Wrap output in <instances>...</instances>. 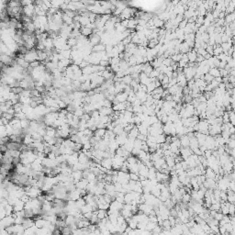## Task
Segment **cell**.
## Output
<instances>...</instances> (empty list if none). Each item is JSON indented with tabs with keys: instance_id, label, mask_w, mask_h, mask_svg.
I'll return each mask as SVG.
<instances>
[{
	"instance_id": "6da1fadb",
	"label": "cell",
	"mask_w": 235,
	"mask_h": 235,
	"mask_svg": "<svg viewBox=\"0 0 235 235\" xmlns=\"http://www.w3.org/2000/svg\"><path fill=\"white\" fill-rule=\"evenodd\" d=\"M111 159H112V169L117 170V171L121 169V166L124 164V162L126 161V159H124L123 157H121L119 155H117V154H115Z\"/></svg>"
},
{
	"instance_id": "7a4b0ae2",
	"label": "cell",
	"mask_w": 235,
	"mask_h": 235,
	"mask_svg": "<svg viewBox=\"0 0 235 235\" xmlns=\"http://www.w3.org/2000/svg\"><path fill=\"white\" fill-rule=\"evenodd\" d=\"M198 132H200L202 134H205V135H209V125L207 123L206 119L204 121H199L198 123Z\"/></svg>"
},
{
	"instance_id": "3957f363",
	"label": "cell",
	"mask_w": 235,
	"mask_h": 235,
	"mask_svg": "<svg viewBox=\"0 0 235 235\" xmlns=\"http://www.w3.org/2000/svg\"><path fill=\"white\" fill-rule=\"evenodd\" d=\"M88 42H89V43H90V45L93 47V46L96 45V44L101 42V37L96 33H92L90 36H89Z\"/></svg>"
},
{
	"instance_id": "277c9868",
	"label": "cell",
	"mask_w": 235,
	"mask_h": 235,
	"mask_svg": "<svg viewBox=\"0 0 235 235\" xmlns=\"http://www.w3.org/2000/svg\"><path fill=\"white\" fill-rule=\"evenodd\" d=\"M179 154H180V156L183 158V160H186L187 157H189L190 155L193 154V151L189 147H187V148H181L179 150Z\"/></svg>"
},
{
	"instance_id": "5b68a950",
	"label": "cell",
	"mask_w": 235,
	"mask_h": 235,
	"mask_svg": "<svg viewBox=\"0 0 235 235\" xmlns=\"http://www.w3.org/2000/svg\"><path fill=\"white\" fill-rule=\"evenodd\" d=\"M100 165L101 167L105 168L107 170L112 169V159L111 158H104L103 160L100 162Z\"/></svg>"
},
{
	"instance_id": "8992f818",
	"label": "cell",
	"mask_w": 235,
	"mask_h": 235,
	"mask_svg": "<svg viewBox=\"0 0 235 235\" xmlns=\"http://www.w3.org/2000/svg\"><path fill=\"white\" fill-rule=\"evenodd\" d=\"M187 58H188V62H196V60H197V56H198V53H197V50L194 49L192 51H189L187 53Z\"/></svg>"
},
{
	"instance_id": "52a82bcc",
	"label": "cell",
	"mask_w": 235,
	"mask_h": 235,
	"mask_svg": "<svg viewBox=\"0 0 235 235\" xmlns=\"http://www.w3.org/2000/svg\"><path fill=\"white\" fill-rule=\"evenodd\" d=\"M98 113H99L100 116H110L113 113V109L112 107H100L98 109Z\"/></svg>"
},
{
	"instance_id": "ba28073f",
	"label": "cell",
	"mask_w": 235,
	"mask_h": 235,
	"mask_svg": "<svg viewBox=\"0 0 235 235\" xmlns=\"http://www.w3.org/2000/svg\"><path fill=\"white\" fill-rule=\"evenodd\" d=\"M34 225H35V224H34V220H32V219H24L22 224H21V226H22L24 230L30 229V228H31L32 226H34Z\"/></svg>"
},
{
	"instance_id": "9c48e42d",
	"label": "cell",
	"mask_w": 235,
	"mask_h": 235,
	"mask_svg": "<svg viewBox=\"0 0 235 235\" xmlns=\"http://www.w3.org/2000/svg\"><path fill=\"white\" fill-rule=\"evenodd\" d=\"M128 96L129 95L127 94V93L121 92V93H119V94L117 95L116 98H115V99L119 102V103H123V102L127 101V99H128Z\"/></svg>"
},
{
	"instance_id": "30bf717a",
	"label": "cell",
	"mask_w": 235,
	"mask_h": 235,
	"mask_svg": "<svg viewBox=\"0 0 235 235\" xmlns=\"http://www.w3.org/2000/svg\"><path fill=\"white\" fill-rule=\"evenodd\" d=\"M138 135H139V130H138L137 127H134L133 129H132L131 130H130V132L128 133V139L129 140H136L138 137Z\"/></svg>"
},
{
	"instance_id": "8fae6325",
	"label": "cell",
	"mask_w": 235,
	"mask_h": 235,
	"mask_svg": "<svg viewBox=\"0 0 235 235\" xmlns=\"http://www.w3.org/2000/svg\"><path fill=\"white\" fill-rule=\"evenodd\" d=\"M105 50H106V45L103 43H98L92 47V51L93 53H96L105 51Z\"/></svg>"
},
{
	"instance_id": "7c38bea8",
	"label": "cell",
	"mask_w": 235,
	"mask_h": 235,
	"mask_svg": "<svg viewBox=\"0 0 235 235\" xmlns=\"http://www.w3.org/2000/svg\"><path fill=\"white\" fill-rule=\"evenodd\" d=\"M179 140H180V144H181V147H182V148H187V147H189L190 139L186 135H184V136H182V137H180Z\"/></svg>"
},
{
	"instance_id": "4fadbf2b",
	"label": "cell",
	"mask_w": 235,
	"mask_h": 235,
	"mask_svg": "<svg viewBox=\"0 0 235 235\" xmlns=\"http://www.w3.org/2000/svg\"><path fill=\"white\" fill-rule=\"evenodd\" d=\"M204 175H205L206 179H214L215 177H216L215 172L213 171L212 169H210L209 167H207V169H205V174H204Z\"/></svg>"
},
{
	"instance_id": "5bb4252c",
	"label": "cell",
	"mask_w": 235,
	"mask_h": 235,
	"mask_svg": "<svg viewBox=\"0 0 235 235\" xmlns=\"http://www.w3.org/2000/svg\"><path fill=\"white\" fill-rule=\"evenodd\" d=\"M95 214L96 215V217L98 218V220H101L105 218H107V210H103V209H98L96 211H95Z\"/></svg>"
},
{
	"instance_id": "9a60e30c",
	"label": "cell",
	"mask_w": 235,
	"mask_h": 235,
	"mask_svg": "<svg viewBox=\"0 0 235 235\" xmlns=\"http://www.w3.org/2000/svg\"><path fill=\"white\" fill-rule=\"evenodd\" d=\"M189 51H191V49L188 47V45L186 43V42H181V43L179 44V51H180L182 54L187 53Z\"/></svg>"
},
{
	"instance_id": "2e32d148",
	"label": "cell",
	"mask_w": 235,
	"mask_h": 235,
	"mask_svg": "<svg viewBox=\"0 0 235 235\" xmlns=\"http://www.w3.org/2000/svg\"><path fill=\"white\" fill-rule=\"evenodd\" d=\"M227 201L231 204H234L235 202V194L233 191L231 190H227Z\"/></svg>"
},
{
	"instance_id": "e0dca14e",
	"label": "cell",
	"mask_w": 235,
	"mask_h": 235,
	"mask_svg": "<svg viewBox=\"0 0 235 235\" xmlns=\"http://www.w3.org/2000/svg\"><path fill=\"white\" fill-rule=\"evenodd\" d=\"M234 19H235L234 12L231 13V14H228V15H226L225 18H224V20H225V26H227V24L229 25L230 23H231V22H234Z\"/></svg>"
},
{
	"instance_id": "ac0fdd59",
	"label": "cell",
	"mask_w": 235,
	"mask_h": 235,
	"mask_svg": "<svg viewBox=\"0 0 235 235\" xmlns=\"http://www.w3.org/2000/svg\"><path fill=\"white\" fill-rule=\"evenodd\" d=\"M80 33H81V35L85 36V37H87V36H90L91 34L93 33V30H91V28H87V27H81V28L79 30Z\"/></svg>"
},
{
	"instance_id": "d6986e66",
	"label": "cell",
	"mask_w": 235,
	"mask_h": 235,
	"mask_svg": "<svg viewBox=\"0 0 235 235\" xmlns=\"http://www.w3.org/2000/svg\"><path fill=\"white\" fill-rule=\"evenodd\" d=\"M136 127H137L138 130H139V134H142V135L148 136V128H147V127L143 126L141 123L139 125H137Z\"/></svg>"
},
{
	"instance_id": "ffe728a7",
	"label": "cell",
	"mask_w": 235,
	"mask_h": 235,
	"mask_svg": "<svg viewBox=\"0 0 235 235\" xmlns=\"http://www.w3.org/2000/svg\"><path fill=\"white\" fill-rule=\"evenodd\" d=\"M150 194L153 196V197H155V198H159L160 195H161V191H160V189L157 187V186H152V187L151 188Z\"/></svg>"
},
{
	"instance_id": "44dd1931",
	"label": "cell",
	"mask_w": 235,
	"mask_h": 235,
	"mask_svg": "<svg viewBox=\"0 0 235 235\" xmlns=\"http://www.w3.org/2000/svg\"><path fill=\"white\" fill-rule=\"evenodd\" d=\"M119 213H121V215L125 219V220H127V219H130V218H131V217H132L131 211L127 210V209H121V210L119 211Z\"/></svg>"
},
{
	"instance_id": "7402d4cb",
	"label": "cell",
	"mask_w": 235,
	"mask_h": 235,
	"mask_svg": "<svg viewBox=\"0 0 235 235\" xmlns=\"http://www.w3.org/2000/svg\"><path fill=\"white\" fill-rule=\"evenodd\" d=\"M209 73L213 77V78H217V77H220V71H219V68H210L209 71Z\"/></svg>"
},
{
	"instance_id": "603a6c76",
	"label": "cell",
	"mask_w": 235,
	"mask_h": 235,
	"mask_svg": "<svg viewBox=\"0 0 235 235\" xmlns=\"http://www.w3.org/2000/svg\"><path fill=\"white\" fill-rule=\"evenodd\" d=\"M208 183V186H209V189L214 190L217 188V182L214 180V179H206Z\"/></svg>"
},
{
	"instance_id": "cb8c5ba5",
	"label": "cell",
	"mask_w": 235,
	"mask_h": 235,
	"mask_svg": "<svg viewBox=\"0 0 235 235\" xmlns=\"http://www.w3.org/2000/svg\"><path fill=\"white\" fill-rule=\"evenodd\" d=\"M113 133L115 134V135H119V134H121L122 132H124V129H123V127H121V125H117V126H115L114 128H113Z\"/></svg>"
},
{
	"instance_id": "d4e9b609",
	"label": "cell",
	"mask_w": 235,
	"mask_h": 235,
	"mask_svg": "<svg viewBox=\"0 0 235 235\" xmlns=\"http://www.w3.org/2000/svg\"><path fill=\"white\" fill-rule=\"evenodd\" d=\"M128 169L129 171H130V173H132V174H137L139 173V167H138V164L137 163L134 164H130V165H128Z\"/></svg>"
},
{
	"instance_id": "484cf974",
	"label": "cell",
	"mask_w": 235,
	"mask_h": 235,
	"mask_svg": "<svg viewBox=\"0 0 235 235\" xmlns=\"http://www.w3.org/2000/svg\"><path fill=\"white\" fill-rule=\"evenodd\" d=\"M155 138H156V143H157V144L161 145V144H163V143L165 142V138H166V136L164 135V133H163V134H160V135H158V136H156Z\"/></svg>"
},
{
	"instance_id": "4316f807",
	"label": "cell",
	"mask_w": 235,
	"mask_h": 235,
	"mask_svg": "<svg viewBox=\"0 0 235 235\" xmlns=\"http://www.w3.org/2000/svg\"><path fill=\"white\" fill-rule=\"evenodd\" d=\"M191 200V196H190V194L188 193H186L184 194V195L182 196V198H181V201H182V203L184 204H187L188 202Z\"/></svg>"
},
{
	"instance_id": "83f0119b",
	"label": "cell",
	"mask_w": 235,
	"mask_h": 235,
	"mask_svg": "<svg viewBox=\"0 0 235 235\" xmlns=\"http://www.w3.org/2000/svg\"><path fill=\"white\" fill-rule=\"evenodd\" d=\"M131 81H132V77H131V75L130 74L125 75L123 78H121V82L124 83L125 85H130V82Z\"/></svg>"
},
{
	"instance_id": "f1b7e54d",
	"label": "cell",
	"mask_w": 235,
	"mask_h": 235,
	"mask_svg": "<svg viewBox=\"0 0 235 235\" xmlns=\"http://www.w3.org/2000/svg\"><path fill=\"white\" fill-rule=\"evenodd\" d=\"M137 161H138V159L136 158L135 156H133V155H130L128 158L126 159V162L128 163V165H130V164H136V163H137Z\"/></svg>"
},
{
	"instance_id": "f546056e",
	"label": "cell",
	"mask_w": 235,
	"mask_h": 235,
	"mask_svg": "<svg viewBox=\"0 0 235 235\" xmlns=\"http://www.w3.org/2000/svg\"><path fill=\"white\" fill-rule=\"evenodd\" d=\"M220 203H219V202L211 204L210 208H209V210L210 211H216V212L220 211Z\"/></svg>"
},
{
	"instance_id": "4dcf8cb0",
	"label": "cell",
	"mask_w": 235,
	"mask_h": 235,
	"mask_svg": "<svg viewBox=\"0 0 235 235\" xmlns=\"http://www.w3.org/2000/svg\"><path fill=\"white\" fill-rule=\"evenodd\" d=\"M157 226V223L156 222H150L149 221L148 223L146 224V228H145V230L148 231H152V230L154 229V228Z\"/></svg>"
},
{
	"instance_id": "1f68e13d",
	"label": "cell",
	"mask_w": 235,
	"mask_h": 235,
	"mask_svg": "<svg viewBox=\"0 0 235 235\" xmlns=\"http://www.w3.org/2000/svg\"><path fill=\"white\" fill-rule=\"evenodd\" d=\"M181 58H182V53H176V54H174L171 56L172 61H173L174 62H176V64L181 60Z\"/></svg>"
},
{
	"instance_id": "d6a6232c",
	"label": "cell",
	"mask_w": 235,
	"mask_h": 235,
	"mask_svg": "<svg viewBox=\"0 0 235 235\" xmlns=\"http://www.w3.org/2000/svg\"><path fill=\"white\" fill-rule=\"evenodd\" d=\"M213 79H214V78H213V77L211 76V75L209 74V73H206V74H204V78H203V80L206 82V84H207V85L210 84V83H211V81H212Z\"/></svg>"
},
{
	"instance_id": "836d02e7",
	"label": "cell",
	"mask_w": 235,
	"mask_h": 235,
	"mask_svg": "<svg viewBox=\"0 0 235 235\" xmlns=\"http://www.w3.org/2000/svg\"><path fill=\"white\" fill-rule=\"evenodd\" d=\"M146 88H147V93H152L154 89L156 88L155 85H154V82H151L149 85H146Z\"/></svg>"
},
{
	"instance_id": "e575fe53",
	"label": "cell",
	"mask_w": 235,
	"mask_h": 235,
	"mask_svg": "<svg viewBox=\"0 0 235 235\" xmlns=\"http://www.w3.org/2000/svg\"><path fill=\"white\" fill-rule=\"evenodd\" d=\"M162 231H163V228H162V227H160V226L157 225L155 228H154L153 230H152V231H151V232H152L153 235H159V233L162 232Z\"/></svg>"
},
{
	"instance_id": "d590c367",
	"label": "cell",
	"mask_w": 235,
	"mask_h": 235,
	"mask_svg": "<svg viewBox=\"0 0 235 235\" xmlns=\"http://www.w3.org/2000/svg\"><path fill=\"white\" fill-rule=\"evenodd\" d=\"M142 142L143 141L136 139L135 141H134V142H133V148H137V149H140V150H141V146H142Z\"/></svg>"
},
{
	"instance_id": "8d00e7d4",
	"label": "cell",
	"mask_w": 235,
	"mask_h": 235,
	"mask_svg": "<svg viewBox=\"0 0 235 235\" xmlns=\"http://www.w3.org/2000/svg\"><path fill=\"white\" fill-rule=\"evenodd\" d=\"M172 62H173V61H172L171 57H168V58H164V59L162 64H164V65H165L166 67H168V66H171Z\"/></svg>"
},
{
	"instance_id": "74e56055",
	"label": "cell",
	"mask_w": 235,
	"mask_h": 235,
	"mask_svg": "<svg viewBox=\"0 0 235 235\" xmlns=\"http://www.w3.org/2000/svg\"><path fill=\"white\" fill-rule=\"evenodd\" d=\"M223 216H224V215L222 214V213L220 212V211H218V212L215 213V215H214V216H213V219H214V220H218V221H220V220H222Z\"/></svg>"
},
{
	"instance_id": "f35d334b",
	"label": "cell",
	"mask_w": 235,
	"mask_h": 235,
	"mask_svg": "<svg viewBox=\"0 0 235 235\" xmlns=\"http://www.w3.org/2000/svg\"><path fill=\"white\" fill-rule=\"evenodd\" d=\"M220 198L221 201H227V192L226 191H220Z\"/></svg>"
},
{
	"instance_id": "ab89813d",
	"label": "cell",
	"mask_w": 235,
	"mask_h": 235,
	"mask_svg": "<svg viewBox=\"0 0 235 235\" xmlns=\"http://www.w3.org/2000/svg\"><path fill=\"white\" fill-rule=\"evenodd\" d=\"M41 65V62L39 61H34V62H30V67L32 68V69H35V68H38Z\"/></svg>"
},
{
	"instance_id": "60d3db41",
	"label": "cell",
	"mask_w": 235,
	"mask_h": 235,
	"mask_svg": "<svg viewBox=\"0 0 235 235\" xmlns=\"http://www.w3.org/2000/svg\"><path fill=\"white\" fill-rule=\"evenodd\" d=\"M186 24H187V19H183V20L178 24V28H180V30H184L185 27L186 26Z\"/></svg>"
},
{
	"instance_id": "b9f144b4",
	"label": "cell",
	"mask_w": 235,
	"mask_h": 235,
	"mask_svg": "<svg viewBox=\"0 0 235 235\" xmlns=\"http://www.w3.org/2000/svg\"><path fill=\"white\" fill-rule=\"evenodd\" d=\"M227 145H228V148L229 149H234V147H235V141L234 140H231L230 139L229 140V141H228L227 142Z\"/></svg>"
},
{
	"instance_id": "7bdbcfd3",
	"label": "cell",
	"mask_w": 235,
	"mask_h": 235,
	"mask_svg": "<svg viewBox=\"0 0 235 235\" xmlns=\"http://www.w3.org/2000/svg\"><path fill=\"white\" fill-rule=\"evenodd\" d=\"M130 180H132V181H139V175H137V174L130 173Z\"/></svg>"
},
{
	"instance_id": "ee69618b",
	"label": "cell",
	"mask_w": 235,
	"mask_h": 235,
	"mask_svg": "<svg viewBox=\"0 0 235 235\" xmlns=\"http://www.w3.org/2000/svg\"><path fill=\"white\" fill-rule=\"evenodd\" d=\"M229 215L230 216L234 215V204H231L229 206Z\"/></svg>"
},
{
	"instance_id": "f6af8a7d",
	"label": "cell",
	"mask_w": 235,
	"mask_h": 235,
	"mask_svg": "<svg viewBox=\"0 0 235 235\" xmlns=\"http://www.w3.org/2000/svg\"><path fill=\"white\" fill-rule=\"evenodd\" d=\"M228 190H231V191H235V186H234V181H231L229 183V186H228Z\"/></svg>"
},
{
	"instance_id": "bcb514c9",
	"label": "cell",
	"mask_w": 235,
	"mask_h": 235,
	"mask_svg": "<svg viewBox=\"0 0 235 235\" xmlns=\"http://www.w3.org/2000/svg\"><path fill=\"white\" fill-rule=\"evenodd\" d=\"M206 51H207V53L210 54L211 56H213V46L208 45V47L206 48Z\"/></svg>"
},
{
	"instance_id": "7dc6e473",
	"label": "cell",
	"mask_w": 235,
	"mask_h": 235,
	"mask_svg": "<svg viewBox=\"0 0 235 235\" xmlns=\"http://www.w3.org/2000/svg\"><path fill=\"white\" fill-rule=\"evenodd\" d=\"M108 64H109V62L108 61H103V60H101L99 62V65L100 66H102V67H107V66H108Z\"/></svg>"
},
{
	"instance_id": "c3c4849f",
	"label": "cell",
	"mask_w": 235,
	"mask_h": 235,
	"mask_svg": "<svg viewBox=\"0 0 235 235\" xmlns=\"http://www.w3.org/2000/svg\"><path fill=\"white\" fill-rule=\"evenodd\" d=\"M138 140H140V141H147V136L146 135H142V134H139L137 137Z\"/></svg>"
},
{
	"instance_id": "681fc988",
	"label": "cell",
	"mask_w": 235,
	"mask_h": 235,
	"mask_svg": "<svg viewBox=\"0 0 235 235\" xmlns=\"http://www.w3.org/2000/svg\"><path fill=\"white\" fill-rule=\"evenodd\" d=\"M204 60H205V59H204L203 56L198 54V56H197V60H196V62H198V64H200L201 62H203Z\"/></svg>"
}]
</instances>
